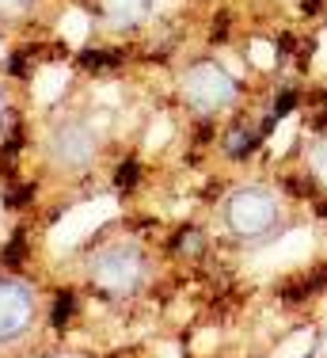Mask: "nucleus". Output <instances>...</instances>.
<instances>
[{
	"mask_svg": "<svg viewBox=\"0 0 327 358\" xmlns=\"http://www.w3.org/2000/svg\"><path fill=\"white\" fill-rule=\"evenodd\" d=\"M305 172L327 191V134H320V138L308 141V149H305Z\"/></svg>",
	"mask_w": 327,
	"mask_h": 358,
	"instance_id": "obj_8",
	"label": "nucleus"
},
{
	"mask_svg": "<svg viewBox=\"0 0 327 358\" xmlns=\"http://www.w3.org/2000/svg\"><path fill=\"white\" fill-rule=\"evenodd\" d=\"M320 8H324L320 0H305V12H308V15H316V12H320Z\"/></svg>",
	"mask_w": 327,
	"mask_h": 358,
	"instance_id": "obj_12",
	"label": "nucleus"
},
{
	"mask_svg": "<svg viewBox=\"0 0 327 358\" xmlns=\"http://www.w3.org/2000/svg\"><path fill=\"white\" fill-rule=\"evenodd\" d=\"M152 0H99V12L107 15L110 23H118V27H133V23H141L145 15H149Z\"/></svg>",
	"mask_w": 327,
	"mask_h": 358,
	"instance_id": "obj_6",
	"label": "nucleus"
},
{
	"mask_svg": "<svg viewBox=\"0 0 327 358\" xmlns=\"http://www.w3.org/2000/svg\"><path fill=\"white\" fill-rule=\"evenodd\" d=\"M221 225L244 244H263L289 229V206L274 187L247 183V187H236V191L225 194V202H221Z\"/></svg>",
	"mask_w": 327,
	"mask_h": 358,
	"instance_id": "obj_1",
	"label": "nucleus"
},
{
	"mask_svg": "<svg viewBox=\"0 0 327 358\" xmlns=\"http://www.w3.org/2000/svg\"><path fill=\"white\" fill-rule=\"evenodd\" d=\"M34 0H0V15H23Z\"/></svg>",
	"mask_w": 327,
	"mask_h": 358,
	"instance_id": "obj_9",
	"label": "nucleus"
},
{
	"mask_svg": "<svg viewBox=\"0 0 327 358\" xmlns=\"http://www.w3.org/2000/svg\"><path fill=\"white\" fill-rule=\"evenodd\" d=\"M266 130H270V126H255V130H247V126H236V130L228 134V141H225L228 157H232V160H244L247 152H255V145L263 141Z\"/></svg>",
	"mask_w": 327,
	"mask_h": 358,
	"instance_id": "obj_7",
	"label": "nucleus"
},
{
	"mask_svg": "<svg viewBox=\"0 0 327 358\" xmlns=\"http://www.w3.org/2000/svg\"><path fill=\"white\" fill-rule=\"evenodd\" d=\"M103 152V126L92 115L65 110L50 122L46 130V157L61 172H84L99 160Z\"/></svg>",
	"mask_w": 327,
	"mask_h": 358,
	"instance_id": "obj_2",
	"label": "nucleus"
},
{
	"mask_svg": "<svg viewBox=\"0 0 327 358\" xmlns=\"http://www.w3.org/2000/svg\"><path fill=\"white\" fill-rule=\"evenodd\" d=\"M0 118H4V96H0Z\"/></svg>",
	"mask_w": 327,
	"mask_h": 358,
	"instance_id": "obj_13",
	"label": "nucleus"
},
{
	"mask_svg": "<svg viewBox=\"0 0 327 358\" xmlns=\"http://www.w3.org/2000/svg\"><path fill=\"white\" fill-rule=\"evenodd\" d=\"M179 96L198 115H221V110L236 107L240 88L232 80V73H225L217 62H194L179 76Z\"/></svg>",
	"mask_w": 327,
	"mask_h": 358,
	"instance_id": "obj_4",
	"label": "nucleus"
},
{
	"mask_svg": "<svg viewBox=\"0 0 327 358\" xmlns=\"http://www.w3.org/2000/svg\"><path fill=\"white\" fill-rule=\"evenodd\" d=\"M133 179H137V168H133V164H126L122 172H118V183H122V187H130Z\"/></svg>",
	"mask_w": 327,
	"mask_h": 358,
	"instance_id": "obj_11",
	"label": "nucleus"
},
{
	"mask_svg": "<svg viewBox=\"0 0 327 358\" xmlns=\"http://www.w3.org/2000/svg\"><path fill=\"white\" fill-rule=\"evenodd\" d=\"M88 278L110 297H133L149 282V255L133 241H110L88 255Z\"/></svg>",
	"mask_w": 327,
	"mask_h": 358,
	"instance_id": "obj_3",
	"label": "nucleus"
},
{
	"mask_svg": "<svg viewBox=\"0 0 327 358\" xmlns=\"http://www.w3.org/2000/svg\"><path fill=\"white\" fill-rule=\"evenodd\" d=\"M38 324V294L23 278H0V347H15Z\"/></svg>",
	"mask_w": 327,
	"mask_h": 358,
	"instance_id": "obj_5",
	"label": "nucleus"
},
{
	"mask_svg": "<svg viewBox=\"0 0 327 358\" xmlns=\"http://www.w3.org/2000/svg\"><path fill=\"white\" fill-rule=\"evenodd\" d=\"M293 103H297V96H293V92H282V99H278V103H274V115L282 118V115H286L289 107H293Z\"/></svg>",
	"mask_w": 327,
	"mask_h": 358,
	"instance_id": "obj_10",
	"label": "nucleus"
}]
</instances>
